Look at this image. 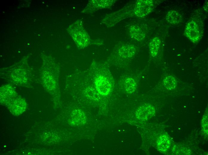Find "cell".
I'll use <instances>...</instances> for the list:
<instances>
[{"instance_id": "6da1fadb", "label": "cell", "mask_w": 208, "mask_h": 155, "mask_svg": "<svg viewBox=\"0 0 208 155\" xmlns=\"http://www.w3.org/2000/svg\"><path fill=\"white\" fill-rule=\"evenodd\" d=\"M88 73L89 80L92 82L100 94L105 96L110 93L114 82L109 68L106 65L96 62L93 63Z\"/></svg>"}, {"instance_id": "7a4b0ae2", "label": "cell", "mask_w": 208, "mask_h": 155, "mask_svg": "<svg viewBox=\"0 0 208 155\" xmlns=\"http://www.w3.org/2000/svg\"><path fill=\"white\" fill-rule=\"evenodd\" d=\"M68 31L79 48H84L89 45V35L83 27L80 20H78L70 26Z\"/></svg>"}, {"instance_id": "3957f363", "label": "cell", "mask_w": 208, "mask_h": 155, "mask_svg": "<svg viewBox=\"0 0 208 155\" xmlns=\"http://www.w3.org/2000/svg\"><path fill=\"white\" fill-rule=\"evenodd\" d=\"M152 0H139L136 3L134 12L137 16L143 17L151 12L154 8Z\"/></svg>"}, {"instance_id": "277c9868", "label": "cell", "mask_w": 208, "mask_h": 155, "mask_svg": "<svg viewBox=\"0 0 208 155\" xmlns=\"http://www.w3.org/2000/svg\"><path fill=\"white\" fill-rule=\"evenodd\" d=\"M184 34L191 41L195 43L198 42L201 37L198 26L194 21H191L187 24Z\"/></svg>"}, {"instance_id": "5b68a950", "label": "cell", "mask_w": 208, "mask_h": 155, "mask_svg": "<svg viewBox=\"0 0 208 155\" xmlns=\"http://www.w3.org/2000/svg\"><path fill=\"white\" fill-rule=\"evenodd\" d=\"M155 113V107L149 103H144L137 109L135 114L136 117L140 121L146 120L154 115Z\"/></svg>"}, {"instance_id": "8992f818", "label": "cell", "mask_w": 208, "mask_h": 155, "mask_svg": "<svg viewBox=\"0 0 208 155\" xmlns=\"http://www.w3.org/2000/svg\"><path fill=\"white\" fill-rule=\"evenodd\" d=\"M119 82L123 86L124 90L128 93L134 92L137 86V80L131 75H125L122 77Z\"/></svg>"}, {"instance_id": "52a82bcc", "label": "cell", "mask_w": 208, "mask_h": 155, "mask_svg": "<svg viewBox=\"0 0 208 155\" xmlns=\"http://www.w3.org/2000/svg\"><path fill=\"white\" fill-rule=\"evenodd\" d=\"M136 49L134 46L125 45L120 47L117 52L122 58L128 59L132 58L135 54Z\"/></svg>"}, {"instance_id": "ba28073f", "label": "cell", "mask_w": 208, "mask_h": 155, "mask_svg": "<svg viewBox=\"0 0 208 155\" xmlns=\"http://www.w3.org/2000/svg\"><path fill=\"white\" fill-rule=\"evenodd\" d=\"M21 98H15L8 105L10 106V111L14 113V111H16V114H20L24 111L25 109L26 103Z\"/></svg>"}, {"instance_id": "9c48e42d", "label": "cell", "mask_w": 208, "mask_h": 155, "mask_svg": "<svg viewBox=\"0 0 208 155\" xmlns=\"http://www.w3.org/2000/svg\"><path fill=\"white\" fill-rule=\"evenodd\" d=\"M171 142L169 136L165 134L158 138L157 142V149L161 153L166 151L171 145Z\"/></svg>"}, {"instance_id": "30bf717a", "label": "cell", "mask_w": 208, "mask_h": 155, "mask_svg": "<svg viewBox=\"0 0 208 155\" xmlns=\"http://www.w3.org/2000/svg\"><path fill=\"white\" fill-rule=\"evenodd\" d=\"M90 1L86 8H92L95 9H100V8L106 7L111 6L114 3L113 1L110 0H94Z\"/></svg>"}, {"instance_id": "8fae6325", "label": "cell", "mask_w": 208, "mask_h": 155, "mask_svg": "<svg viewBox=\"0 0 208 155\" xmlns=\"http://www.w3.org/2000/svg\"><path fill=\"white\" fill-rule=\"evenodd\" d=\"M166 19L171 24H177L182 20V16L178 12L174 10H171L167 13Z\"/></svg>"}, {"instance_id": "7c38bea8", "label": "cell", "mask_w": 208, "mask_h": 155, "mask_svg": "<svg viewBox=\"0 0 208 155\" xmlns=\"http://www.w3.org/2000/svg\"><path fill=\"white\" fill-rule=\"evenodd\" d=\"M129 33L131 38L138 41L143 40L145 37L143 31L136 25H133L130 27Z\"/></svg>"}, {"instance_id": "4fadbf2b", "label": "cell", "mask_w": 208, "mask_h": 155, "mask_svg": "<svg viewBox=\"0 0 208 155\" xmlns=\"http://www.w3.org/2000/svg\"><path fill=\"white\" fill-rule=\"evenodd\" d=\"M160 44V40L157 37L153 38L150 42L149 53L153 57H155L157 55Z\"/></svg>"}, {"instance_id": "5bb4252c", "label": "cell", "mask_w": 208, "mask_h": 155, "mask_svg": "<svg viewBox=\"0 0 208 155\" xmlns=\"http://www.w3.org/2000/svg\"><path fill=\"white\" fill-rule=\"evenodd\" d=\"M163 84L168 90H172L176 87L177 82L176 78L172 76L166 77L163 80Z\"/></svg>"}, {"instance_id": "9a60e30c", "label": "cell", "mask_w": 208, "mask_h": 155, "mask_svg": "<svg viewBox=\"0 0 208 155\" xmlns=\"http://www.w3.org/2000/svg\"><path fill=\"white\" fill-rule=\"evenodd\" d=\"M202 129L204 134L208 133V115L207 111L205 112L202 120Z\"/></svg>"}, {"instance_id": "2e32d148", "label": "cell", "mask_w": 208, "mask_h": 155, "mask_svg": "<svg viewBox=\"0 0 208 155\" xmlns=\"http://www.w3.org/2000/svg\"><path fill=\"white\" fill-rule=\"evenodd\" d=\"M204 9L206 11H208V2L206 3L205 4L204 6Z\"/></svg>"}]
</instances>
